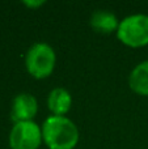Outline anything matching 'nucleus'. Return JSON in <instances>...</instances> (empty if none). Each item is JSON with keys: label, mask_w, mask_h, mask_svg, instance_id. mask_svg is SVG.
<instances>
[{"label": "nucleus", "mask_w": 148, "mask_h": 149, "mask_svg": "<svg viewBox=\"0 0 148 149\" xmlns=\"http://www.w3.org/2000/svg\"><path fill=\"white\" fill-rule=\"evenodd\" d=\"M91 26L96 31L102 34H110L113 31H117L119 20L109 9H97L91 15Z\"/></svg>", "instance_id": "obj_7"}, {"label": "nucleus", "mask_w": 148, "mask_h": 149, "mask_svg": "<svg viewBox=\"0 0 148 149\" xmlns=\"http://www.w3.org/2000/svg\"><path fill=\"white\" fill-rule=\"evenodd\" d=\"M117 37L123 45L130 47H143L148 45V15L133 13L122 20L117 29Z\"/></svg>", "instance_id": "obj_3"}, {"label": "nucleus", "mask_w": 148, "mask_h": 149, "mask_svg": "<svg viewBox=\"0 0 148 149\" xmlns=\"http://www.w3.org/2000/svg\"><path fill=\"white\" fill-rule=\"evenodd\" d=\"M128 85L136 94L148 95V59L138 63L128 74Z\"/></svg>", "instance_id": "obj_8"}, {"label": "nucleus", "mask_w": 148, "mask_h": 149, "mask_svg": "<svg viewBox=\"0 0 148 149\" xmlns=\"http://www.w3.org/2000/svg\"><path fill=\"white\" fill-rule=\"evenodd\" d=\"M72 106V95L63 86L54 88L47 95V107L52 115H66Z\"/></svg>", "instance_id": "obj_6"}, {"label": "nucleus", "mask_w": 148, "mask_h": 149, "mask_svg": "<svg viewBox=\"0 0 148 149\" xmlns=\"http://www.w3.org/2000/svg\"><path fill=\"white\" fill-rule=\"evenodd\" d=\"M57 64V54L47 42H36L25 54L26 71L36 79H46L52 73Z\"/></svg>", "instance_id": "obj_2"}, {"label": "nucleus", "mask_w": 148, "mask_h": 149, "mask_svg": "<svg viewBox=\"0 0 148 149\" xmlns=\"http://www.w3.org/2000/svg\"><path fill=\"white\" fill-rule=\"evenodd\" d=\"M22 3L26 5V7L34 9V8H38V7H41V5H43L45 0H24Z\"/></svg>", "instance_id": "obj_9"}, {"label": "nucleus", "mask_w": 148, "mask_h": 149, "mask_svg": "<svg viewBox=\"0 0 148 149\" xmlns=\"http://www.w3.org/2000/svg\"><path fill=\"white\" fill-rule=\"evenodd\" d=\"M38 113V101L31 93H18L12 101L10 106V119L13 123L33 120Z\"/></svg>", "instance_id": "obj_5"}, {"label": "nucleus", "mask_w": 148, "mask_h": 149, "mask_svg": "<svg viewBox=\"0 0 148 149\" xmlns=\"http://www.w3.org/2000/svg\"><path fill=\"white\" fill-rule=\"evenodd\" d=\"M42 139L49 149H73L79 143V128L66 115H50L41 126Z\"/></svg>", "instance_id": "obj_1"}, {"label": "nucleus", "mask_w": 148, "mask_h": 149, "mask_svg": "<svg viewBox=\"0 0 148 149\" xmlns=\"http://www.w3.org/2000/svg\"><path fill=\"white\" fill-rule=\"evenodd\" d=\"M8 143L10 149H38L43 143L41 126L34 120L13 123Z\"/></svg>", "instance_id": "obj_4"}]
</instances>
